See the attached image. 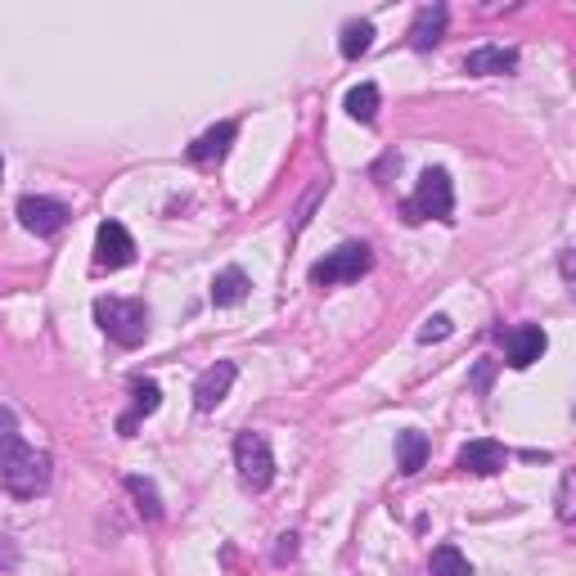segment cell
<instances>
[{
    "mask_svg": "<svg viewBox=\"0 0 576 576\" xmlns=\"http://www.w3.org/2000/svg\"><path fill=\"white\" fill-rule=\"evenodd\" d=\"M54 464L45 450L27 446V441H14V446L0 450V486H5L14 500H36V495L50 491Z\"/></svg>",
    "mask_w": 576,
    "mask_h": 576,
    "instance_id": "cell-1",
    "label": "cell"
},
{
    "mask_svg": "<svg viewBox=\"0 0 576 576\" xmlns=\"http://www.w3.org/2000/svg\"><path fill=\"white\" fill-rule=\"evenodd\" d=\"M95 324L117 347H140L149 338V306L140 297H95Z\"/></svg>",
    "mask_w": 576,
    "mask_h": 576,
    "instance_id": "cell-2",
    "label": "cell"
},
{
    "mask_svg": "<svg viewBox=\"0 0 576 576\" xmlns=\"http://www.w3.org/2000/svg\"><path fill=\"white\" fill-rule=\"evenodd\" d=\"M455 212V185H450V171L446 167H428L414 185V194L405 198L401 216L405 225H419V221H450Z\"/></svg>",
    "mask_w": 576,
    "mask_h": 576,
    "instance_id": "cell-3",
    "label": "cell"
},
{
    "mask_svg": "<svg viewBox=\"0 0 576 576\" xmlns=\"http://www.w3.org/2000/svg\"><path fill=\"white\" fill-rule=\"evenodd\" d=\"M234 468H239V482L248 491H266L275 482V450H270L266 432H252L243 428L234 437Z\"/></svg>",
    "mask_w": 576,
    "mask_h": 576,
    "instance_id": "cell-4",
    "label": "cell"
},
{
    "mask_svg": "<svg viewBox=\"0 0 576 576\" xmlns=\"http://www.w3.org/2000/svg\"><path fill=\"white\" fill-rule=\"evenodd\" d=\"M369 266H374L369 243H338L333 252H324V261H315V266H311V284L315 288L351 284V279H360Z\"/></svg>",
    "mask_w": 576,
    "mask_h": 576,
    "instance_id": "cell-5",
    "label": "cell"
},
{
    "mask_svg": "<svg viewBox=\"0 0 576 576\" xmlns=\"http://www.w3.org/2000/svg\"><path fill=\"white\" fill-rule=\"evenodd\" d=\"M68 203H59V198H45V194H23L18 198V221H23V230H32L36 239H50V234H59L63 225H68Z\"/></svg>",
    "mask_w": 576,
    "mask_h": 576,
    "instance_id": "cell-6",
    "label": "cell"
},
{
    "mask_svg": "<svg viewBox=\"0 0 576 576\" xmlns=\"http://www.w3.org/2000/svg\"><path fill=\"white\" fill-rule=\"evenodd\" d=\"M135 261V239L122 221H99L95 230V266L99 270H122Z\"/></svg>",
    "mask_w": 576,
    "mask_h": 576,
    "instance_id": "cell-7",
    "label": "cell"
},
{
    "mask_svg": "<svg viewBox=\"0 0 576 576\" xmlns=\"http://www.w3.org/2000/svg\"><path fill=\"white\" fill-rule=\"evenodd\" d=\"M504 464H509V450H504L500 441H491V437L468 441V446L455 455L459 473H473V477H491V473H500Z\"/></svg>",
    "mask_w": 576,
    "mask_h": 576,
    "instance_id": "cell-8",
    "label": "cell"
},
{
    "mask_svg": "<svg viewBox=\"0 0 576 576\" xmlns=\"http://www.w3.org/2000/svg\"><path fill=\"white\" fill-rule=\"evenodd\" d=\"M500 338H504V351H509L513 369H531L540 356H545V347H549V333L540 329V324H518V329L500 333Z\"/></svg>",
    "mask_w": 576,
    "mask_h": 576,
    "instance_id": "cell-9",
    "label": "cell"
},
{
    "mask_svg": "<svg viewBox=\"0 0 576 576\" xmlns=\"http://www.w3.org/2000/svg\"><path fill=\"white\" fill-rule=\"evenodd\" d=\"M234 378H239V365H234V360H216L212 369H203V374H198V383H194V405H198V410H216V405L230 396Z\"/></svg>",
    "mask_w": 576,
    "mask_h": 576,
    "instance_id": "cell-10",
    "label": "cell"
},
{
    "mask_svg": "<svg viewBox=\"0 0 576 576\" xmlns=\"http://www.w3.org/2000/svg\"><path fill=\"white\" fill-rule=\"evenodd\" d=\"M464 72L468 77H509V72H518V50H513V45H482V50H468Z\"/></svg>",
    "mask_w": 576,
    "mask_h": 576,
    "instance_id": "cell-11",
    "label": "cell"
},
{
    "mask_svg": "<svg viewBox=\"0 0 576 576\" xmlns=\"http://www.w3.org/2000/svg\"><path fill=\"white\" fill-rule=\"evenodd\" d=\"M234 140H239V126H234V122H216L212 131H203L194 144H189L185 158L194 162V167H212V162H221L225 153H230Z\"/></svg>",
    "mask_w": 576,
    "mask_h": 576,
    "instance_id": "cell-12",
    "label": "cell"
},
{
    "mask_svg": "<svg viewBox=\"0 0 576 576\" xmlns=\"http://www.w3.org/2000/svg\"><path fill=\"white\" fill-rule=\"evenodd\" d=\"M158 405H162V387L153 383V378H140V383L131 387V410H126L122 419H117V432H122V437H135L140 419H149V414L158 410Z\"/></svg>",
    "mask_w": 576,
    "mask_h": 576,
    "instance_id": "cell-13",
    "label": "cell"
},
{
    "mask_svg": "<svg viewBox=\"0 0 576 576\" xmlns=\"http://www.w3.org/2000/svg\"><path fill=\"white\" fill-rule=\"evenodd\" d=\"M446 23H450V9L446 5H423L410 23V45L414 50H432V45L446 36Z\"/></svg>",
    "mask_w": 576,
    "mask_h": 576,
    "instance_id": "cell-14",
    "label": "cell"
},
{
    "mask_svg": "<svg viewBox=\"0 0 576 576\" xmlns=\"http://www.w3.org/2000/svg\"><path fill=\"white\" fill-rule=\"evenodd\" d=\"M423 464H428V437L414 428L396 432V468H401L405 477H414Z\"/></svg>",
    "mask_w": 576,
    "mask_h": 576,
    "instance_id": "cell-15",
    "label": "cell"
},
{
    "mask_svg": "<svg viewBox=\"0 0 576 576\" xmlns=\"http://www.w3.org/2000/svg\"><path fill=\"white\" fill-rule=\"evenodd\" d=\"M248 288H252V279L243 275L239 266H225L221 275L212 279V306H239L243 297H248Z\"/></svg>",
    "mask_w": 576,
    "mask_h": 576,
    "instance_id": "cell-16",
    "label": "cell"
},
{
    "mask_svg": "<svg viewBox=\"0 0 576 576\" xmlns=\"http://www.w3.org/2000/svg\"><path fill=\"white\" fill-rule=\"evenodd\" d=\"M342 108H347L351 122L369 126L378 117V86H374V81H360V86H351L347 99H342Z\"/></svg>",
    "mask_w": 576,
    "mask_h": 576,
    "instance_id": "cell-17",
    "label": "cell"
},
{
    "mask_svg": "<svg viewBox=\"0 0 576 576\" xmlns=\"http://www.w3.org/2000/svg\"><path fill=\"white\" fill-rule=\"evenodd\" d=\"M126 491H131V500H135V513H140L144 522H158L162 518V495H158V486L149 482V477H126Z\"/></svg>",
    "mask_w": 576,
    "mask_h": 576,
    "instance_id": "cell-18",
    "label": "cell"
},
{
    "mask_svg": "<svg viewBox=\"0 0 576 576\" xmlns=\"http://www.w3.org/2000/svg\"><path fill=\"white\" fill-rule=\"evenodd\" d=\"M369 45H374V23L369 18H351V23H342V59H360V54H369Z\"/></svg>",
    "mask_w": 576,
    "mask_h": 576,
    "instance_id": "cell-19",
    "label": "cell"
},
{
    "mask_svg": "<svg viewBox=\"0 0 576 576\" xmlns=\"http://www.w3.org/2000/svg\"><path fill=\"white\" fill-rule=\"evenodd\" d=\"M432 576H473V563L464 558V549L459 545H437L428 558Z\"/></svg>",
    "mask_w": 576,
    "mask_h": 576,
    "instance_id": "cell-20",
    "label": "cell"
},
{
    "mask_svg": "<svg viewBox=\"0 0 576 576\" xmlns=\"http://www.w3.org/2000/svg\"><path fill=\"white\" fill-rule=\"evenodd\" d=\"M324 194H329V180H315V185L306 189V198H302V203H297V221H293V234H302L306 225H311V212H315V203H320Z\"/></svg>",
    "mask_w": 576,
    "mask_h": 576,
    "instance_id": "cell-21",
    "label": "cell"
},
{
    "mask_svg": "<svg viewBox=\"0 0 576 576\" xmlns=\"http://www.w3.org/2000/svg\"><path fill=\"white\" fill-rule=\"evenodd\" d=\"M450 333H455L450 315H428V320H423V329H419V342H441V338H450Z\"/></svg>",
    "mask_w": 576,
    "mask_h": 576,
    "instance_id": "cell-22",
    "label": "cell"
},
{
    "mask_svg": "<svg viewBox=\"0 0 576 576\" xmlns=\"http://www.w3.org/2000/svg\"><path fill=\"white\" fill-rule=\"evenodd\" d=\"M14 441H23V432H18V419L9 405H0V450L14 446Z\"/></svg>",
    "mask_w": 576,
    "mask_h": 576,
    "instance_id": "cell-23",
    "label": "cell"
},
{
    "mask_svg": "<svg viewBox=\"0 0 576 576\" xmlns=\"http://www.w3.org/2000/svg\"><path fill=\"white\" fill-rule=\"evenodd\" d=\"M558 518L572 522V473H563V482H558Z\"/></svg>",
    "mask_w": 576,
    "mask_h": 576,
    "instance_id": "cell-24",
    "label": "cell"
},
{
    "mask_svg": "<svg viewBox=\"0 0 576 576\" xmlns=\"http://www.w3.org/2000/svg\"><path fill=\"white\" fill-rule=\"evenodd\" d=\"M293 554H297V536L288 531V536H279V545H275V563H288Z\"/></svg>",
    "mask_w": 576,
    "mask_h": 576,
    "instance_id": "cell-25",
    "label": "cell"
},
{
    "mask_svg": "<svg viewBox=\"0 0 576 576\" xmlns=\"http://www.w3.org/2000/svg\"><path fill=\"white\" fill-rule=\"evenodd\" d=\"M0 558H5V563H14V549H9V536H0Z\"/></svg>",
    "mask_w": 576,
    "mask_h": 576,
    "instance_id": "cell-26",
    "label": "cell"
},
{
    "mask_svg": "<svg viewBox=\"0 0 576 576\" xmlns=\"http://www.w3.org/2000/svg\"><path fill=\"white\" fill-rule=\"evenodd\" d=\"M0 176H5V158H0Z\"/></svg>",
    "mask_w": 576,
    "mask_h": 576,
    "instance_id": "cell-27",
    "label": "cell"
}]
</instances>
